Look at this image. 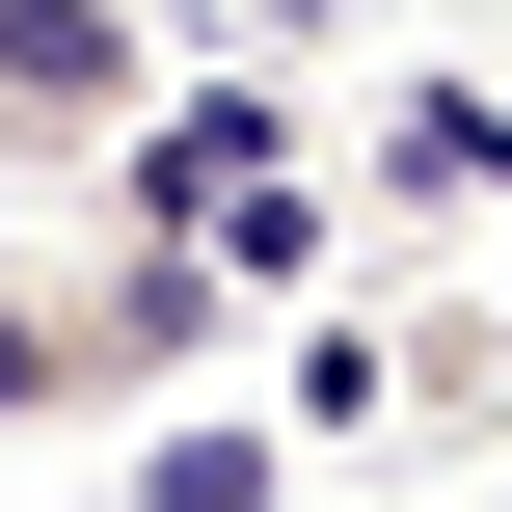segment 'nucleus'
Returning a JSON list of instances; mask_svg holds the SVG:
<instances>
[{
    "mask_svg": "<svg viewBox=\"0 0 512 512\" xmlns=\"http://www.w3.org/2000/svg\"><path fill=\"white\" fill-rule=\"evenodd\" d=\"M243 351V297L216 270H135V243H81V270H0V432H108V405H162L189 432V378Z\"/></svg>",
    "mask_w": 512,
    "mask_h": 512,
    "instance_id": "1",
    "label": "nucleus"
},
{
    "mask_svg": "<svg viewBox=\"0 0 512 512\" xmlns=\"http://www.w3.org/2000/svg\"><path fill=\"white\" fill-rule=\"evenodd\" d=\"M162 81H189V54H162L135 0H0V162H27V189H54V162L108 189V162L162 135Z\"/></svg>",
    "mask_w": 512,
    "mask_h": 512,
    "instance_id": "2",
    "label": "nucleus"
},
{
    "mask_svg": "<svg viewBox=\"0 0 512 512\" xmlns=\"http://www.w3.org/2000/svg\"><path fill=\"white\" fill-rule=\"evenodd\" d=\"M378 189H432V216L486 189V216H512V108H486V81H405V108H378Z\"/></svg>",
    "mask_w": 512,
    "mask_h": 512,
    "instance_id": "3",
    "label": "nucleus"
},
{
    "mask_svg": "<svg viewBox=\"0 0 512 512\" xmlns=\"http://www.w3.org/2000/svg\"><path fill=\"white\" fill-rule=\"evenodd\" d=\"M135 512H297L270 405H189V432H135Z\"/></svg>",
    "mask_w": 512,
    "mask_h": 512,
    "instance_id": "4",
    "label": "nucleus"
}]
</instances>
